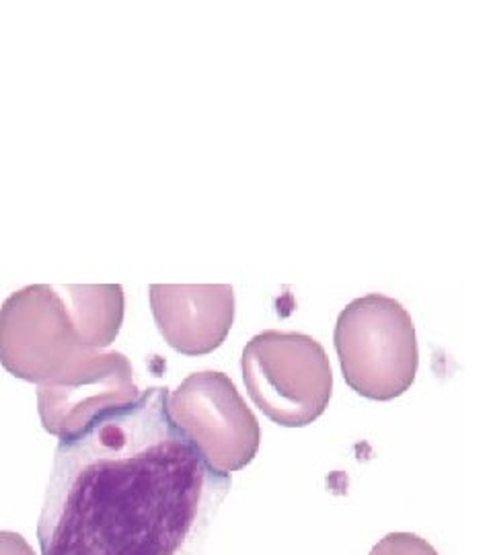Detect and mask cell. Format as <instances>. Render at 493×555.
<instances>
[{"mask_svg": "<svg viewBox=\"0 0 493 555\" xmlns=\"http://www.w3.org/2000/svg\"><path fill=\"white\" fill-rule=\"evenodd\" d=\"M233 486L151 387L60 437L38 522L41 555H202Z\"/></svg>", "mask_w": 493, "mask_h": 555, "instance_id": "1", "label": "cell"}, {"mask_svg": "<svg viewBox=\"0 0 493 555\" xmlns=\"http://www.w3.org/2000/svg\"><path fill=\"white\" fill-rule=\"evenodd\" d=\"M124 321L119 284H36L0 309V364L13 377L48 383L116 341Z\"/></svg>", "mask_w": 493, "mask_h": 555, "instance_id": "2", "label": "cell"}, {"mask_svg": "<svg viewBox=\"0 0 493 555\" xmlns=\"http://www.w3.org/2000/svg\"><path fill=\"white\" fill-rule=\"evenodd\" d=\"M334 339L358 396L391 401L414 385L419 348L414 319L399 300L378 293L355 298L339 313Z\"/></svg>", "mask_w": 493, "mask_h": 555, "instance_id": "3", "label": "cell"}, {"mask_svg": "<svg viewBox=\"0 0 493 555\" xmlns=\"http://www.w3.org/2000/svg\"><path fill=\"white\" fill-rule=\"evenodd\" d=\"M241 369L254 403L280 426H309L332 401V364L315 337L276 330L257 334L243 350Z\"/></svg>", "mask_w": 493, "mask_h": 555, "instance_id": "4", "label": "cell"}, {"mask_svg": "<svg viewBox=\"0 0 493 555\" xmlns=\"http://www.w3.org/2000/svg\"><path fill=\"white\" fill-rule=\"evenodd\" d=\"M169 416L202 456L229 476L247 467L259 451V422L224 373L204 371L169 393Z\"/></svg>", "mask_w": 493, "mask_h": 555, "instance_id": "5", "label": "cell"}, {"mask_svg": "<svg viewBox=\"0 0 493 555\" xmlns=\"http://www.w3.org/2000/svg\"><path fill=\"white\" fill-rule=\"evenodd\" d=\"M130 360L121 352L93 354L38 389L41 426L54 437L82 428L99 412L139 399Z\"/></svg>", "mask_w": 493, "mask_h": 555, "instance_id": "6", "label": "cell"}, {"mask_svg": "<svg viewBox=\"0 0 493 555\" xmlns=\"http://www.w3.org/2000/svg\"><path fill=\"white\" fill-rule=\"evenodd\" d=\"M151 307L165 341L185 357H204L224 344L235 321L231 284H153Z\"/></svg>", "mask_w": 493, "mask_h": 555, "instance_id": "7", "label": "cell"}, {"mask_svg": "<svg viewBox=\"0 0 493 555\" xmlns=\"http://www.w3.org/2000/svg\"><path fill=\"white\" fill-rule=\"evenodd\" d=\"M371 555H438V552L414 533H389L376 543Z\"/></svg>", "mask_w": 493, "mask_h": 555, "instance_id": "8", "label": "cell"}, {"mask_svg": "<svg viewBox=\"0 0 493 555\" xmlns=\"http://www.w3.org/2000/svg\"><path fill=\"white\" fill-rule=\"evenodd\" d=\"M0 555H36L20 533L0 531Z\"/></svg>", "mask_w": 493, "mask_h": 555, "instance_id": "9", "label": "cell"}]
</instances>
